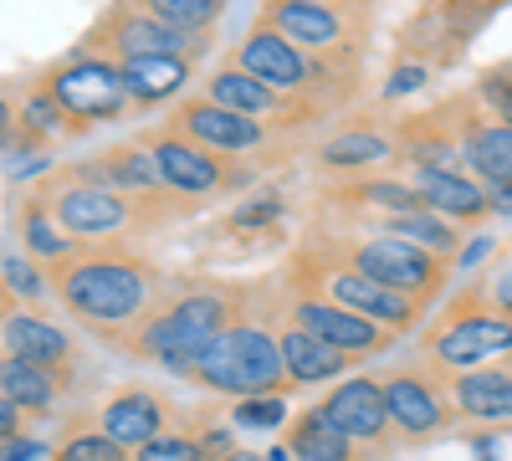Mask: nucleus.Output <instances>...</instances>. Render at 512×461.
<instances>
[{
  "label": "nucleus",
  "instance_id": "obj_1",
  "mask_svg": "<svg viewBox=\"0 0 512 461\" xmlns=\"http://www.w3.org/2000/svg\"><path fill=\"white\" fill-rule=\"evenodd\" d=\"M47 282L77 323H88L118 349L159 298V272L123 241H82L62 267L47 272Z\"/></svg>",
  "mask_w": 512,
  "mask_h": 461
},
{
  "label": "nucleus",
  "instance_id": "obj_2",
  "mask_svg": "<svg viewBox=\"0 0 512 461\" xmlns=\"http://www.w3.org/2000/svg\"><path fill=\"white\" fill-rule=\"evenodd\" d=\"M236 313H241V292L190 282V287L169 292L159 308H149L144 323L123 339V349L139 354V359H154L159 369L180 374V380H190L195 364L205 359V349L236 323Z\"/></svg>",
  "mask_w": 512,
  "mask_h": 461
},
{
  "label": "nucleus",
  "instance_id": "obj_3",
  "mask_svg": "<svg viewBox=\"0 0 512 461\" xmlns=\"http://www.w3.org/2000/svg\"><path fill=\"white\" fill-rule=\"evenodd\" d=\"M190 380L210 395H287V369H282V349H277V333L251 318L246 308L236 313V323L221 333L216 344L205 349V359L195 364Z\"/></svg>",
  "mask_w": 512,
  "mask_h": 461
},
{
  "label": "nucleus",
  "instance_id": "obj_4",
  "mask_svg": "<svg viewBox=\"0 0 512 461\" xmlns=\"http://www.w3.org/2000/svg\"><path fill=\"white\" fill-rule=\"evenodd\" d=\"M292 292H313V298H328L338 308H349L379 328L390 333H410L420 323L425 308H415L410 298H400V292L369 282L364 272H354L344 257H338V246H318V251H297L292 257Z\"/></svg>",
  "mask_w": 512,
  "mask_h": 461
},
{
  "label": "nucleus",
  "instance_id": "obj_5",
  "mask_svg": "<svg viewBox=\"0 0 512 461\" xmlns=\"http://www.w3.org/2000/svg\"><path fill=\"white\" fill-rule=\"evenodd\" d=\"M425 359L441 374H466L487 359H512V318L492 308L487 287H472L425 333Z\"/></svg>",
  "mask_w": 512,
  "mask_h": 461
},
{
  "label": "nucleus",
  "instance_id": "obj_6",
  "mask_svg": "<svg viewBox=\"0 0 512 461\" xmlns=\"http://www.w3.org/2000/svg\"><path fill=\"white\" fill-rule=\"evenodd\" d=\"M338 257H344L354 272H364L369 282L400 292V298H410L415 308H431V298H441L446 287V267L441 257H431V251H420L400 236H359V241H344L338 246Z\"/></svg>",
  "mask_w": 512,
  "mask_h": 461
},
{
  "label": "nucleus",
  "instance_id": "obj_7",
  "mask_svg": "<svg viewBox=\"0 0 512 461\" xmlns=\"http://www.w3.org/2000/svg\"><path fill=\"white\" fill-rule=\"evenodd\" d=\"M384 405H390V436L405 446H425L456 426V405H451V374L431 369H390L384 374Z\"/></svg>",
  "mask_w": 512,
  "mask_h": 461
},
{
  "label": "nucleus",
  "instance_id": "obj_8",
  "mask_svg": "<svg viewBox=\"0 0 512 461\" xmlns=\"http://www.w3.org/2000/svg\"><path fill=\"white\" fill-rule=\"evenodd\" d=\"M47 93L57 98L62 118H67V134H82L93 123L123 118L128 108V88H123V67L93 52H77L67 67H57L47 77Z\"/></svg>",
  "mask_w": 512,
  "mask_h": 461
},
{
  "label": "nucleus",
  "instance_id": "obj_9",
  "mask_svg": "<svg viewBox=\"0 0 512 461\" xmlns=\"http://www.w3.org/2000/svg\"><path fill=\"white\" fill-rule=\"evenodd\" d=\"M41 195H47L52 216L62 221V231L72 241H113V236H123L128 226L144 216V205H134L128 195H118V190H103V185L52 180Z\"/></svg>",
  "mask_w": 512,
  "mask_h": 461
},
{
  "label": "nucleus",
  "instance_id": "obj_10",
  "mask_svg": "<svg viewBox=\"0 0 512 461\" xmlns=\"http://www.w3.org/2000/svg\"><path fill=\"white\" fill-rule=\"evenodd\" d=\"M144 149H149L154 164H159L164 190H175V195H216V190H236V185L246 180V175H231V170H226V159H221V154L200 149V144L185 139L180 129H159V134H149Z\"/></svg>",
  "mask_w": 512,
  "mask_h": 461
},
{
  "label": "nucleus",
  "instance_id": "obj_11",
  "mask_svg": "<svg viewBox=\"0 0 512 461\" xmlns=\"http://www.w3.org/2000/svg\"><path fill=\"white\" fill-rule=\"evenodd\" d=\"M287 323L308 328L313 339L333 344L338 354H349V359L384 354V349H390V339H395L390 328H379V323H369V318H359L349 308H338L328 298H313V292H292V298H287Z\"/></svg>",
  "mask_w": 512,
  "mask_h": 461
},
{
  "label": "nucleus",
  "instance_id": "obj_12",
  "mask_svg": "<svg viewBox=\"0 0 512 461\" xmlns=\"http://www.w3.org/2000/svg\"><path fill=\"white\" fill-rule=\"evenodd\" d=\"M313 410H318L344 441H354V446H364V451H374V446L390 441V405H384V385L374 380V374L338 380V385L323 395V405H313Z\"/></svg>",
  "mask_w": 512,
  "mask_h": 461
},
{
  "label": "nucleus",
  "instance_id": "obj_13",
  "mask_svg": "<svg viewBox=\"0 0 512 461\" xmlns=\"http://www.w3.org/2000/svg\"><path fill=\"white\" fill-rule=\"evenodd\" d=\"M185 31L175 26H164L154 16H144L134 0H123V6L108 11V21L98 26V36L88 41L82 52H93V57H108V62H134V57H164V52H180L185 57Z\"/></svg>",
  "mask_w": 512,
  "mask_h": 461
},
{
  "label": "nucleus",
  "instance_id": "obj_14",
  "mask_svg": "<svg viewBox=\"0 0 512 461\" xmlns=\"http://www.w3.org/2000/svg\"><path fill=\"white\" fill-rule=\"evenodd\" d=\"M262 26L277 31L282 41H292L303 57H323V52L344 47V16L328 0H267Z\"/></svg>",
  "mask_w": 512,
  "mask_h": 461
},
{
  "label": "nucleus",
  "instance_id": "obj_15",
  "mask_svg": "<svg viewBox=\"0 0 512 461\" xmlns=\"http://www.w3.org/2000/svg\"><path fill=\"white\" fill-rule=\"evenodd\" d=\"M175 129L185 139H195L200 149L210 154H251V149H262L267 144V123H256V118H241V113H226L216 108L210 98H185V108L175 113Z\"/></svg>",
  "mask_w": 512,
  "mask_h": 461
},
{
  "label": "nucleus",
  "instance_id": "obj_16",
  "mask_svg": "<svg viewBox=\"0 0 512 461\" xmlns=\"http://www.w3.org/2000/svg\"><path fill=\"white\" fill-rule=\"evenodd\" d=\"M236 67L256 82H267L272 93H303L313 82V62L292 47V41H282L277 31L256 26L241 47H236Z\"/></svg>",
  "mask_w": 512,
  "mask_h": 461
},
{
  "label": "nucleus",
  "instance_id": "obj_17",
  "mask_svg": "<svg viewBox=\"0 0 512 461\" xmlns=\"http://www.w3.org/2000/svg\"><path fill=\"white\" fill-rule=\"evenodd\" d=\"M461 164L482 190L512 185V123L502 118H456Z\"/></svg>",
  "mask_w": 512,
  "mask_h": 461
},
{
  "label": "nucleus",
  "instance_id": "obj_18",
  "mask_svg": "<svg viewBox=\"0 0 512 461\" xmlns=\"http://www.w3.org/2000/svg\"><path fill=\"white\" fill-rule=\"evenodd\" d=\"M451 405H456V421L466 426H512V369H466L451 374Z\"/></svg>",
  "mask_w": 512,
  "mask_h": 461
},
{
  "label": "nucleus",
  "instance_id": "obj_19",
  "mask_svg": "<svg viewBox=\"0 0 512 461\" xmlns=\"http://www.w3.org/2000/svg\"><path fill=\"white\" fill-rule=\"evenodd\" d=\"M410 185H415V195H420V205L431 216H446V221H487L492 216V195L466 175V170H415L410 175Z\"/></svg>",
  "mask_w": 512,
  "mask_h": 461
},
{
  "label": "nucleus",
  "instance_id": "obj_20",
  "mask_svg": "<svg viewBox=\"0 0 512 461\" xmlns=\"http://www.w3.org/2000/svg\"><path fill=\"white\" fill-rule=\"evenodd\" d=\"M0 344H6V354L52 369L62 385H72V339H67L57 323L41 318V313H21V308H16V313L6 318V328H0Z\"/></svg>",
  "mask_w": 512,
  "mask_h": 461
},
{
  "label": "nucleus",
  "instance_id": "obj_21",
  "mask_svg": "<svg viewBox=\"0 0 512 461\" xmlns=\"http://www.w3.org/2000/svg\"><path fill=\"white\" fill-rule=\"evenodd\" d=\"M98 426H103L118 446L139 451L144 441H154V436L169 431V405H164V395H154V390H144V385H128V390H118V395L103 405Z\"/></svg>",
  "mask_w": 512,
  "mask_h": 461
},
{
  "label": "nucleus",
  "instance_id": "obj_22",
  "mask_svg": "<svg viewBox=\"0 0 512 461\" xmlns=\"http://www.w3.org/2000/svg\"><path fill=\"white\" fill-rule=\"evenodd\" d=\"M277 349H282L287 385H328V380H338V374L354 364L349 354H338L333 344L313 339V333L297 328V323H287V328L277 333Z\"/></svg>",
  "mask_w": 512,
  "mask_h": 461
},
{
  "label": "nucleus",
  "instance_id": "obj_23",
  "mask_svg": "<svg viewBox=\"0 0 512 461\" xmlns=\"http://www.w3.org/2000/svg\"><path fill=\"white\" fill-rule=\"evenodd\" d=\"M123 67V88H128V103L139 108H154V103H169L185 93V82L195 77L190 57L180 52H164V57H134V62H118Z\"/></svg>",
  "mask_w": 512,
  "mask_h": 461
},
{
  "label": "nucleus",
  "instance_id": "obj_24",
  "mask_svg": "<svg viewBox=\"0 0 512 461\" xmlns=\"http://www.w3.org/2000/svg\"><path fill=\"white\" fill-rule=\"evenodd\" d=\"M62 380L52 369L41 364H26L16 354L0 359V395H6L21 415H31V421H47V415H57V400H62Z\"/></svg>",
  "mask_w": 512,
  "mask_h": 461
},
{
  "label": "nucleus",
  "instance_id": "obj_25",
  "mask_svg": "<svg viewBox=\"0 0 512 461\" xmlns=\"http://www.w3.org/2000/svg\"><path fill=\"white\" fill-rule=\"evenodd\" d=\"M21 246H26V257L31 262H41V267H62L72 251L82 246V241H72L67 231H62V221L52 216V205H47V195H31L26 200V211H21Z\"/></svg>",
  "mask_w": 512,
  "mask_h": 461
},
{
  "label": "nucleus",
  "instance_id": "obj_26",
  "mask_svg": "<svg viewBox=\"0 0 512 461\" xmlns=\"http://www.w3.org/2000/svg\"><path fill=\"white\" fill-rule=\"evenodd\" d=\"M205 98L226 108V113H241V118H256L262 123V113H277L282 108V93H272L267 82L246 77L241 67H216L205 77Z\"/></svg>",
  "mask_w": 512,
  "mask_h": 461
},
{
  "label": "nucleus",
  "instance_id": "obj_27",
  "mask_svg": "<svg viewBox=\"0 0 512 461\" xmlns=\"http://www.w3.org/2000/svg\"><path fill=\"white\" fill-rule=\"evenodd\" d=\"M287 456L292 461H364V446L344 441L318 410H303L297 421H287Z\"/></svg>",
  "mask_w": 512,
  "mask_h": 461
},
{
  "label": "nucleus",
  "instance_id": "obj_28",
  "mask_svg": "<svg viewBox=\"0 0 512 461\" xmlns=\"http://www.w3.org/2000/svg\"><path fill=\"white\" fill-rule=\"evenodd\" d=\"M384 236H400L420 251H431V257L451 262L461 257V226L446 221V216H431V211H415V216H384Z\"/></svg>",
  "mask_w": 512,
  "mask_h": 461
},
{
  "label": "nucleus",
  "instance_id": "obj_29",
  "mask_svg": "<svg viewBox=\"0 0 512 461\" xmlns=\"http://www.w3.org/2000/svg\"><path fill=\"white\" fill-rule=\"evenodd\" d=\"M384 159H395V144L384 139V134H374V129H354V134H338V139H328L323 149H318V164L323 170H338V175H359V170H374V164H384Z\"/></svg>",
  "mask_w": 512,
  "mask_h": 461
},
{
  "label": "nucleus",
  "instance_id": "obj_30",
  "mask_svg": "<svg viewBox=\"0 0 512 461\" xmlns=\"http://www.w3.org/2000/svg\"><path fill=\"white\" fill-rule=\"evenodd\" d=\"M338 200L369 205V211H384V216H415V211H425L410 180H384V175H374V180H349L344 190H338Z\"/></svg>",
  "mask_w": 512,
  "mask_h": 461
},
{
  "label": "nucleus",
  "instance_id": "obj_31",
  "mask_svg": "<svg viewBox=\"0 0 512 461\" xmlns=\"http://www.w3.org/2000/svg\"><path fill=\"white\" fill-rule=\"evenodd\" d=\"M134 6H139L144 16L164 21V26L185 31V36H200V31H210V26L221 21L226 0H134Z\"/></svg>",
  "mask_w": 512,
  "mask_h": 461
},
{
  "label": "nucleus",
  "instance_id": "obj_32",
  "mask_svg": "<svg viewBox=\"0 0 512 461\" xmlns=\"http://www.w3.org/2000/svg\"><path fill=\"white\" fill-rule=\"evenodd\" d=\"M52 461H134V451L118 446L103 426H93V431H72V436L52 451Z\"/></svg>",
  "mask_w": 512,
  "mask_h": 461
},
{
  "label": "nucleus",
  "instance_id": "obj_33",
  "mask_svg": "<svg viewBox=\"0 0 512 461\" xmlns=\"http://www.w3.org/2000/svg\"><path fill=\"white\" fill-rule=\"evenodd\" d=\"M502 6V0H441V21H446V36L451 41H472L487 21H492V11Z\"/></svg>",
  "mask_w": 512,
  "mask_h": 461
},
{
  "label": "nucleus",
  "instance_id": "obj_34",
  "mask_svg": "<svg viewBox=\"0 0 512 461\" xmlns=\"http://www.w3.org/2000/svg\"><path fill=\"white\" fill-rule=\"evenodd\" d=\"M231 421L241 431H277L287 426V395H246L231 405Z\"/></svg>",
  "mask_w": 512,
  "mask_h": 461
},
{
  "label": "nucleus",
  "instance_id": "obj_35",
  "mask_svg": "<svg viewBox=\"0 0 512 461\" xmlns=\"http://www.w3.org/2000/svg\"><path fill=\"white\" fill-rule=\"evenodd\" d=\"M21 123H26L31 134H41V139L67 134V118H62V108H57V98H52L47 88H31V93L21 98Z\"/></svg>",
  "mask_w": 512,
  "mask_h": 461
},
{
  "label": "nucleus",
  "instance_id": "obj_36",
  "mask_svg": "<svg viewBox=\"0 0 512 461\" xmlns=\"http://www.w3.org/2000/svg\"><path fill=\"white\" fill-rule=\"evenodd\" d=\"M134 461H205V451L195 446L190 431H164V436L144 441V446L134 451Z\"/></svg>",
  "mask_w": 512,
  "mask_h": 461
},
{
  "label": "nucleus",
  "instance_id": "obj_37",
  "mask_svg": "<svg viewBox=\"0 0 512 461\" xmlns=\"http://www.w3.org/2000/svg\"><path fill=\"white\" fill-rule=\"evenodd\" d=\"M190 436H195V446L205 451V461H231V456L241 451L236 431H226L221 421H200V426H195Z\"/></svg>",
  "mask_w": 512,
  "mask_h": 461
},
{
  "label": "nucleus",
  "instance_id": "obj_38",
  "mask_svg": "<svg viewBox=\"0 0 512 461\" xmlns=\"http://www.w3.org/2000/svg\"><path fill=\"white\" fill-rule=\"evenodd\" d=\"M0 272H6V287H11V298H16V292H21V298H41V292H47V287H41V282H47V277H41L31 262H21V257H6V267H0Z\"/></svg>",
  "mask_w": 512,
  "mask_h": 461
},
{
  "label": "nucleus",
  "instance_id": "obj_39",
  "mask_svg": "<svg viewBox=\"0 0 512 461\" xmlns=\"http://www.w3.org/2000/svg\"><path fill=\"white\" fill-rule=\"evenodd\" d=\"M425 77H431V62H405V67H395V77L384 82V98H405V93L425 88Z\"/></svg>",
  "mask_w": 512,
  "mask_h": 461
},
{
  "label": "nucleus",
  "instance_id": "obj_40",
  "mask_svg": "<svg viewBox=\"0 0 512 461\" xmlns=\"http://www.w3.org/2000/svg\"><path fill=\"white\" fill-rule=\"evenodd\" d=\"M487 298H492V308H497V313H507V318H512V257H507V262H497V272L487 277Z\"/></svg>",
  "mask_w": 512,
  "mask_h": 461
},
{
  "label": "nucleus",
  "instance_id": "obj_41",
  "mask_svg": "<svg viewBox=\"0 0 512 461\" xmlns=\"http://www.w3.org/2000/svg\"><path fill=\"white\" fill-rule=\"evenodd\" d=\"M16 436H21V410H16L6 395H0V446L16 441Z\"/></svg>",
  "mask_w": 512,
  "mask_h": 461
},
{
  "label": "nucleus",
  "instance_id": "obj_42",
  "mask_svg": "<svg viewBox=\"0 0 512 461\" xmlns=\"http://www.w3.org/2000/svg\"><path fill=\"white\" fill-rule=\"evenodd\" d=\"M36 456H41V441H26V436L6 441V451H0V461H36Z\"/></svg>",
  "mask_w": 512,
  "mask_h": 461
},
{
  "label": "nucleus",
  "instance_id": "obj_43",
  "mask_svg": "<svg viewBox=\"0 0 512 461\" xmlns=\"http://www.w3.org/2000/svg\"><path fill=\"white\" fill-rule=\"evenodd\" d=\"M16 123H21V118H16V108H11V98H6V93H0V144H6V139H11V129H16Z\"/></svg>",
  "mask_w": 512,
  "mask_h": 461
},
{
  "label": "nucleus",
  "instance_id": "obj_44",
  "mask_svg": "<svg viewBox=\"0 0 512 461\" xmlns=\"http://www.w3.org/2000/svg\"><path fill=\"white\" fill-rule=\"evenodd\" d=\"M487 195H492V216H512V185H497Z\"/></svg>",
  "mask_w": 512,
  "mask_h": 461
},
{
  "label": "nucleus",
  "instance_id": "obj_45",
  "mask_svg": "<svg viewBox=\"0 0 512 461\" xmlns=\"http://www.w3.org/2000/svg\"><path fill=\"white\" fill-rule=\"evenodd\" d=\"M16 308H11V287L6 282H0V328H6V318H11Z\"/></svg>",
  "mask_w": 512,
  "mask_h": 461
},
{
  "label": "nucleus",
  "instance_id": "obj_46",
  "mask_svg": "<svg viewBox=\"0 0 512 461\" xmlns=\"http://www.w3.org/2000/svg\"><path fill=\"white\" fill-rule=\"evenodd\" d=\"M267 461H292V456H287V446H267Z\"/></svg>",
  "mask_w": 512,
  "mask_h": 461
},
{
  "label": "nucleus",
  "instance_id": "obj_47",
  "mask_svg": "<svg viewBox=\"0 0 512 461\" xmlns=\"http://www.w3.org/2000/svg\"><path fill=\"white\" fill-rule=\"evenodd\" d=\"M231 461H267V456H251V451H236Z\"/></svg>",
  "mask_w": 512,
  "mask_h": 461
}]
</instances>
